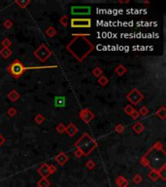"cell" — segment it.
I'll return each mask as SVG.
<instances>
[{
	"label": "cell",
	"mask_w": 166,
	"mask_h": 187,
	"mask_svg": "<svg viewBox=\"0 0 166 187\" xmlns=\"http://www.w3.org/2000/svg\"><path fill=\"white\" fill-rule=\"evenodd\" d=\"M102 73H103V71H102V69L100 67H95L93 70H92V74H93L96 78L100 77L102 75Z\"/></svg>",
	"instance_id": "obj_31"
},
{
	"label": "cell",
	"mask_w": 166,
	"mask_h": 187,
	"mask_svg": "<svg viewBox=\"0 0 166 187\" xmlns=\"http://www.w3.org/2000/svg\"><path fill=\"white\" fill-rule=\"evenodd\" d=\"M59 23H60L62 27H66L68 25V17L66 16V15H62L60 17V19H59Z\"/></svg>",
	"instance_id": "obj_26"
},
{
	"label": "cell",
	"mask_w": 166,
	"mask_h": 187,
	"mask_svg": "<svg viewBox=\"0 0 166 187\" xmlns=\"http://www.w3.org/2000/svg\"><path fill=\"white\" fill-rule=\"evenodd\" d=\"M138 113H139V115H141V116H147L149 114L148 107H147V106H142V107L138 110Z\"/></svg>",
	"instance_id": "obj_30"
},
{
	"label": "cell",
	"mask_w": 166,
	"mask_h": 187,
	"mask_svg": "<svg viewBox=\"0 0 166 187\" xmlns=\"http://www.w3.org/2000/svg\"><path fill=\"white\" fill-rule=\"evenodd\" d=\"M134 109H135V108H134L131 104H128V105H126L124 108H123V111H124L125 114L130 115V114L132 113V111H133Z\"/></svg>",
	"instance_id": "obj_33"
},
{
	"label": "cell",
	"mask_w": 166,
	"mask_h": 187,
	"mask_svg": "<svg viewBox=\"0 0 166 187\" xmlns=\"http://www.w3.org/2000/svg\"><path fill=\"white\" fill-rule=\"evenodd\" d=\"M129 116H130V117H131L133 120H137V119L139 118L140 115H139V113H138V110L134 109L133 111H132V113H131V114H130Z\"/></svg>",
	"instance_id": "obj_38"
},
{
	"label": "cell",
	"mask_w": 166,
	"mask_h": 187,
	"mask_svg": "<svg viewBox=\"0 0 166 187\" xmlns=\"http://www.w3.org/2000/svg\"><path fill=\"white\" fill-rule=\"evenodd\" d=\"M155 115L157 116L159 119L161 120H165L166 118V108L164 105H161L155 112Z\"/></svg>",
	"instance_id": "obj_17"
},
{
	"label": "cell",
	"mask_w": 166,
	"mask_h": 187,
	"mask_svg": "<svg viewBox=\"0 0 166 187\" xmlns=\"http://www.w3.org/2000/svg\"><path fill=\"white\" fill-rule=\"evenodd\" d=\"M17 113H18V111L15 107H10L7 110V114H8L9 117H14V116L17 115Z\"/></svg>",
	"instance_id": "obj_35"
},
{
	"label": "cell",
	"mask_w": 166,
	"mask_h": 187,
	"mask_svg": "<svg viewBox=\"0 0 166 187\" xmlns=\"http://www.w3.org/2000/svg\"><path fill=\"white\" fill-rule=\"evenodd\" d=\"M1 45L3 46V48H10L12 46V41L9 38H4L1 41Z\"/></svg>",
	"instance_id": "obj_29"
},
{
	"label": "cell",
	"mask_w": 166,
	"mask_h": 187,
	"mask_svg": "<svg viewBox=\"0 0 166 187\" xmlns=\"http://www.w3.org/2000/svg\"><path fill=\"white\" fill-rule=\"evenodd\" d=\"M65 130H66V126L63 123H59L58 126L56 127V131L58 132V134H63V132H65Z\"/></svg>",
	"instance_id": "obj_28"
},
{
	"label": "cell",
	"mask_w": 166,
	"mask_h": 187,
	"mask_svg": "<svg viewBox=\"0 0 166 187\" xmlns=\"http://www.w3.org/2000/svg\"><path fill=\"white\" fill-rule=\"evenodd\" d=\"M91 7L89 6H73L71 8V14L74 16H83L91 14Z\"/></svg>",
	"instance_id": "obj_8"
},
{
	"label": "cell",
	"mask_w": 166,
	"mask_h": 187,
	"mask_svg": "<svg viewBox=\"0 0 166 187\" xmlns=\"http://www.w3.org/2000/svg\"><path fill=\"white\" fill-rule=\"evenodd\" d=\"M45 33H46V35L48 37H54V36H56V35L58 31H56V29L54 27H50L46 29Z\"/></svg>",
	"instance_id": "obj_24"
},
{
	"label": "cell",
	"mask_w": 166,
	"mask_h": 187,
	"mask_svg": "<svg viewBox=\"0 0 166 187\" xmlns=\"http://www.w3.org/2000/svg\"><path fill=\"white\" fill-rule=\"evenodd\" d=\"M157 172L158 174H159V178H161L162 180H166V164L159 168L157 170Z\"/></svg>",
	"instance_id": "obj_23"
},
{
	"label": "cell",
	"mask_w": 166,
	"mask_h": 187,
	"mask_svg": "<svg viewBox=\"0 0 166 187\" xmlns=\"http://www.w3.org/2000/svg\"><path fill=\"white\" fill-rule=\"evenodd\" d=\"M148 177L151 181L155 182L158 178H159V174H158V172L156 171V170H151V172L148 174Z\"/></svg>",
	"instance_id": "obj_19"
},
{
	"label": "cell",
	"mask_w": 166,
	"mask_h": 187,
	"mask_svg": "<svg viewBox=\"0 0 166 187\" xmlns=\"http://www.w3.org/2000/svg\"><path fill=\"white\" fill-rule=\"evenodd\" d=\"M118 2H120V4H122V3H128L129 1H128V0H126V1H118Z\"/></svg>",
	"instance_id": "obj_42"
},
{
	"label": "cell",
	"mask_w": 166,
	"mask_h": 187,
	"mask_svg": "<svg viewBox=\"0 0 166 187\" xmlns=\"http://www.w3.org/2000/svg\"><path fill=\"white\" fill-rule=\"evenodd\" d=\"M86 167L89 170H93L95 168V163H94L93 160H87V163H86Z\"/></svg>",
	"instance_id": "obj_34"
},
{
	"label": "cell",
	"mask_w": 166,
	"mask_h": 187,
	"mask_svg": "<svg viewBox=\"0 0 166 187\" xmlns=\"http://www.w3.org/2000/svg\"><path fill=\"white\" fill-rule=\"evenodd\" d=\"M125 187H129V186H125Z\"/></svg>",
	"instance_id": "obj_44"
},
{
	"label": "cell",
	"mask_w": 166,
	"mask_h": 187,
	"mask_svg": "<svg viewBox=\"0 0 166 187\" xmlns=\"http://www.w3.org/2000/svg\"><path fill=\"white\" fill-rule=\"evenodd\" d=\"M79 116L86 124H89V122L94 119L93 112H92L91 109H89V108H83V109H81Z\"/></svg>",
	"instance_id": "obj_9"
},
{
	"label": "cell",
	"mask_w": 166,
	"mask_h": 187,
	"mask_svg": "<svg viewBox=\"0 0 166 187\" xmlns=\"http://www.w3.org/2000/svg\"><path fill=\"white\" fill-rule=\"evenodd\" d=\"M124 126L122 124H118L117 126L115 127V132H117V134H122L123 131H124Z\"/></svg>",
	"instance_id": "obj_37"
},
{
	"label": "cell",
	"mask_w": 166,
	"mask_h": 187,
	"mask_svg": "<svg viewBox=\"0 0 166 187\" xmlns=\"http://www.w3.org/2000/svg\"><path fill=\"white\" fill-rule=\"evenodd\" d=\"M132 130H133V132H136L137 134H140L141 132H144V130H145V126L143 124H142L141 122H136V123H134L133 125H132Z\"/></svg>",
	"instance_id": "obj_15"
},
{
	"label": "cell",
	"mask_w": 166,
	"mask_h": 187,
	"mask_svg": "<svg viewBox=\"0 0 166 187\" xmlns=\"http://www.w3.org/2000/svg\"><path fill=\"white\" fill-rule=\"evenodd\" d=\"M3 27L7 28V29H10V28L13 27V22H12L10 19H6L3 23Z\"/></svg>",
	"instance_id": "obj_36"
},
{
	"label": "cell",
	"mask_w": 166,
	"mask_h": 187,
	"mask_svg": "<svg viewBox=\"0 0 166 187\" xmlns=\"http://www.w3.org/2000/svg\"><path fill=\"white\" fill-rule=\"evenodd\" d=\"M4 142H5V138H4V136H2L1 134H0V146H1Z\"/></svg>",
	"instance_id": "obj_41"
},
{
	"label": "cell",
	"mask_w": 166,
	"mask_h": 187,
	"mask_svg": "<svg viewBox=\"0 0 166 187\" xmlns=\"http://www.w3.org/2000/svg\"><path fill=\"white\" fill-rule=\"evenodd\" d=\"M70 25L73 28H89L91 27V20L89 18H72Z\"/></svg>",
	"instance_id": "obj_6"
},
{
	"label": "cell",
	"mask_w": 166,
	"mask_h": 187,
	"mask_svg": "<svg viewBox=\"0 0 166 187\" xmlns=\"http://www.w3.org/2000/svg\"><path fill=\"white\" fill-rule=\"evenodd\" d=\"M20 96H21V94H19V92L15 89L12 90L10 93L7 94V98H8L9 100H11L12 102H16V101L20 98Z\"/></svg>",
	"instance_id": "obj_12"
},
{
	"label": "cell",
	"mask_w": 166,
	"mask_h": 187,
	"mask_svg": "<svg viewBox=\"0 0 166 187\" xmlns=\"http://www.w3.org/2000/svg\"><path fill=\"white\" fill-rule=\"evenodd\" d=\"M65 132L68 134L69 136H74L78 132V128L75 126L74 124H69L67 127H66V130H65Z\"/></svg>",
	"instance_id": "obj_13"
},
{
	"label": "cell",
	"mask_w": 166,
	"mask_h": 187,
	"mask_svg": "<svg viewBox=\"0 0 166 187\" xmlns=\"http://www.w3.org/2000/svg\"><path fill=\"white\" fill-rule=\"evenodd\" d=\"M33 55H34L36 58L39 60L40 61H42V63H45L48 59L53 55V52L51 51L48 46H47L46 44H42L40 45L39 47L37 48V50H35L34 53H33Z\"/></svg>",
	"instance_id": "obj_5"
},
{
	"label": "cell",
	"mask_w": 166,
	"mask_h": 187,
	"mask_svg": "<svg viewBox=\"0 0 166 187\" xmlns=\"http://www.w3.org/2000/svg\"><path fill=\"white\" fill-rule=\"evenodd\" d=\"M12 54H13V52H12V50L10 48H2L0 50V56H1L4 60H8V59L12 56Z\"/></svg>",
	"instance_id": "obj_16"
},
{
	"label": "cell",
	"mask_w": 166,
	"mask_h": 187,
	"mask_svg": "<svg viewBox=\"0 0 166 187\" xmlns=\"http://www.w3.org/2000/svg\"><path fill=\"white\" fill-rule=\"evenodd\" d=\"M15 4L18 5L21 9H24L30 4V0H16Z\"/></svg>",
	"instance_id": "obj_21"
},
{
	"label": "cell",
	"mask_w": 166,
	"mask_h": 187,
	"mask_svg": "<svg viewBox=\"0 0 166 187\" xmlns=\"http://www.w3.org/2000/svg\"><path fill=\"white\" fill-rule=\"evenodd\" d=\"M54 160H56V162L58 163L59 166H63L68 162V160H69V156L66 154L65 152H62V151H61V152H59L58 154L56 156Z\"/></svg>",
	"instance_id": "obj_10"
},
{
	"label": "cell",
	"mask_w": 166,
	"mask_h": 187,
	"mask_svg": "<svg viewBox=\"0 0 166 187\" xmlns=\"http://www.w3.org/2000/svg\"><path fill=\"white\" fill-rule=\"evenodd\" d=\"M166 152L164 150V145L157 141L145 153L141 158V164L144 167L150 168L151 170H156L165 165Z\"/></svg>",
	"instance_id": "obj_2"
},
{
	"label": "cell",
	"mask_w": 166,
	"mask_h": 187,
	"mask_svg": "<svg viewBox=\"0 0 166 187\" xmlns=\"http://www.w3.org/2000/svg\"><path fill=\"white\" fill-rule=\"evenodd\" d=\"M97 82H98V84L100 85L101 87H105L109 84V79H108V77L105 76V75H101V76L98 78Z\"/></svg>",
	"instance_id": "obj_22"
},
{
	"label": "cell",
	"mask_w": 166,
	"mask_h": 187,
	"mask_svg": "<svg viewBox=\"0 0 166 187\" xmlns=\"http://www.w3.org/2000/svg\"><path fill=\"white\" fill-rule=\"evenodd\" d=\"M143 3L144 4H150V2H149V1H143Z\"/></svg>",
	"instance_id": "obj_43"
},
{
	"label": "cell",
	"mask_w": 166,
	"mask_h": 187,
	"mask_svg": "<svg viewBox=\"0 0 166 187\" xmlns=\"http://www.w3.org/2000/svg\"><path fill=\"white\" fill-rule=\"evenodd\" d=\"M56 172V168L54 165H50V174H53Z\"/></svg>",
	"instance_id": "obj_40"
},
{
	"label": "cell",
	"mask_w": 166,
	"mask_h": 187,
	"mask_svg": "<svg viewBox=\"0 0 166 187\" xmlns=\"http://www.w3.org/2000/svg\"><path fill=\"white\" fill-rule=\"evenodd\" d=\"M127 69L124 67V65H118L117 67L115 68V72L117 73L118 76H122V75H124L125 73H126Z\"/></svg>",
	"instance_id": "obj_20"
},
{
	"label": "cell",
	"mask_w": 166,
	"mask_h": 187,
	"mask_svg": "<svg viewBox=\"0 0 166 187\" xmlns=\"http://www.w3.org/2000/svg\"><path fill=\"white\" fill-rule=\"evenodd\" d=\"M116 184H117L118 187L128 186V180H127L123 176H118L117 178H116Z\"/></svg>",
	"instance_id": "obj_14"
},
{
	"label": "cell",
	"mask_w": 166,
	"mask_h": 187,
	"mask_svg": "<svg viewBox=\"0 0 166 187\" xmlns=\"http://www.w3.org/2000/svg\"><path fill=\"white\" fill-rule=\"evenodd\" d=\"M54 104H56V106H64L65 98L63 96H58V98H54Z\"/></svg>",
	"instance_id": "obj_25"
},
{
	"label": "cell",
	"mask_w": 166,
	"mask_h": 187,
	"mask_svg": "<svg viewBox=\"0 0 166 187\" xmlns=\"http://www.w3.org/2000/svg\"><path fill=\"white\" fill-rule=\"evenodd\" d=\"M56 67V65L52 66H24L23 63L21 61L15 60L13 63H11V65L8 66V72L13 76L14 78L18 79L24 73L26 70L30 69H42V68H54Z\"/></svg>",
	"instance_id": "obj_4"
},
{
	"label": "cell",
	"mask_w": 166,
	"mask_h": 187,
	"mask_svg": "<svg viewBox=\"0 0 166 187\" xmlns=\"http://www.w3.org/2000/svg\"><path fill=\"white\" fill-rule=\"evenodd\" d=\"M126 98L131 102V105H137L143 100L144 94L139 91L138 89H132L131 91L127 94Z\"/></svg>",
	"instance_id": "obj_7"
},
{
	"label": "cell",
	"mask_w": 166,
	"mask_h": 187,
	"mask_svg": "<svg viewBox=\"0 0 166 187\" xmlns=\"http://www.w3.org/2000/svg\"><path fill=\"white\" fill-rule=\"evenodd\" d=\"M38 187H50L51 186V181L48 179V177H42L39 181L37 182Z\"/></svg>",
	"instance_id": "obj_18"
},
{
	"label": "cell",
	"mask_w": 166,
	"mask_h": 187,
	"mask_svg": "<svg viewBox=\"0 0 166 187\" xmlns=\"http://www.w3.org/2000/svg\"><path fill=\"white\" fill-rule=\"evenodd\" d=\"M45 116L44 115H42V114H37L36 116L34 117V121H35V123H37V124H42V123H44L45 122Z\"/></svg>",
	"instance_id": "obj_27"
},
{
	"label": "cell",
	"mask_w": 166,
	"mask_h": 187,
	"mask_svg": "<svg viewBox=\"0 0 166 187\" xmlns=\"http://www.w3.org/2000/svg\"><path fill=\"white\" fill-rule=\"evenodd\" d=\"M74 145H75L76 149L80 150L85 157V156H89L91 154L92 151L98 146V144H97L96 141L94 140L89 134L85 132V134L76 141Z\"/></svg>",
	"instance_id": "obj_3"
},
{
	"label": "cell",
	"mask_w": 166,
	"mask_h": 187,
	"mask_svg": "<svg viewBox=\"0 0 166 187\" xmlns=\"http://www.w3.org/2000/svg\"><path fill=\"white\" fill-rule=\"evenodd\" d=\"M37 172L40 174L42 177H48L50 176V166L46 163H44L42 166H40L39 168L37 169Z\"/></svg>",
	"instance_id": "obj_11"
},
{
	"label": "cell",
	"mask_w": 166,
	"mask_h": 187,
	"mask_svg": "<svg viewBox=\"0 0 166 187\" xmlns=\"http://www.w3.org/2000/svg\"><path fill=\"white\" fill-rule=\"evenodd\" d=\"M75 37L73 40L66 45V50L70 52L73 56L75 57L79 61H83L87 58L89 54H91L94 50L93 44L87 39V36H89V34H72Z\"/></svg>",
	"instance_id": "obj_1"
},
{
	"label": "cell",
	"mask_w": 166,
	"mask_h": 187,
	"mask_svg": "<svg viewBox=\"0 0 166 187\" xmlns=\"http://www.w3.org/2000/svg\"><path fill=\"white\" fill-rule=\"evenodd\" d=\"M132 181H133L134 184H140L142 181H143V177H142L140 174H135L132 178Z\"/></svg>",
	"instance_id": "obj_32"
},
{
	"label": "cell",
	"mask_w": 166,
	"mask_h": 187,
	"mask_svg": "<svg viewBox=\"0 0 166 187\" xmlns=\"http://www.w3.org/2000/svg\"><path fill=\"white\" fill-rule=\"evenodd\" d=\"M74 156H76L77 158H81V157H84V155H83V153L81 152L80 150H78V149H76L74 151Z\"/></svg>",
	"instance_id": "obj_39"
},
{
	"label": "cell",
	"mask_w": 166,
	"mask_h": 187,
	"mask_svg": "<svg viewBox=\"0 0 166 187\" xmlns=\"http://www.w3.org/2000/svg\"><path fill=\"white\" fill-rule=\"evenodd\" d=\"M79 187H81V186H79Z\"/></svg>",
	"instance_id": "obj_45"
}]
</instances>
